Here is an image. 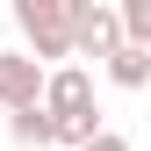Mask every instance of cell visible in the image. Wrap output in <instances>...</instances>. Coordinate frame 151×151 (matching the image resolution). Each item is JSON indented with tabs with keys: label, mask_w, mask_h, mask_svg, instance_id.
<instances>
[{
	"label": "cell",
	"mask_w": 151,
	"mask_h": 151,
	"mask_svg": "<svg viewBox=\"0 0 151 151\" xmlns=\"http://www.w3.org/2000/svg\"><path fill=\"white\" fill-rule=\"evenodd\" d=\"M72 14H79V0H14V29L29 36V58L43 65L72 58Z\"/></svg>",
	"instance_id": "1"
},
{
	"label": "cell",
	"mask_w": 151,
	"mask_h": 151,
	"mask_svg": "<svg viewBox=\"0 0 151 151\" xmlns=\"http://www.w3.org/2000/svg\"><path fill=\"white\" fill-rule=\"evenodd\" d=\"M115 43H122V14L108 0H79V14H72V58H108Z\"/></svg>",
	"instance_id": "2"
},
{
	"label": "cell",
	"mask_w": 151,
	"mask_h": 151,
	"mask_svg": "<svg viewBox=\"0 0 151 151\" xmlns=\"http://www.w3.org/2000/svg\"><path fill=\"white\" fill-rule=\"evenodd\" d=\"M22 101H43V58L0 50V108H22Z\"/></svg>",
	"instance_id": "3"
},
{
	"label": "cell",
	"mask_w": 151,
	"mask_h": 151,
	"mask_svg": "<svg viewBox=\"0 0 151 151\" xmlns=\"http://www.w3.org/2000/svg\"><path fill=\"white\" fill-rule=\"evenodd\" d=\"M108 79H115V86H129V93H137V86H151V43H129V36H122V43L115 50H108Z\"/></svg>",
	"instance_id": "4"
},
{
	"label": "cell",
	"mask_w": 151,
	"mask_h": 151,
	"mask_svg": "<svg viewBox=\"0 0 151 151\" xmlns=\"http://www.w3.org/2000/svg\"><path fill=\"white\" fill-rule=\"evenodd\" d=\"M93 101V79L79 65H58V72H43V108H86Z\"/></svg>",
	"instance_id": "5"
},
{
	"label": "cell",
	"mask_w": 151,
	"mask_h": 151,
	"mask_svg": "<svg viewBox=\"0 0 151 151\" xmlns=\"http://www.w3.org/2000/svg\"><path fill=\"white\" fill-rule=\"evenodd\" d=\"M7 137L22 144V151H43V144H50V108H43V101H22V108H7Z\"/></svg>",
	"instance_id": "6"
},
{
	"label": "cell",
	"mask_w": 151,
	"mask_h": 151,
	"mask_svg": "<svg viewBox=\"0 0 151 151\" xmlns=\"http://www.w3.org/2000/svg\"><path fill=\"white\" fill-rule=\"evenodd\" d=\"M93 129H101V108H93V101H86V108H50V144L72 151V144H86Z\"/></svg>",
	"instance_id": "7"
},
{
	"label": "cell",
	"mask_w": 151,
	"mask_h": 151,
	"mask_svg": "<svg viewBox=\"0 0 151 151\" xmlns=\"http://www.w3.org/2000/svg\"><path fill=\"white\" fill-rule=\"evenodd\" d=\"M115 14H122L129 43H151V0H115Z\"/></svg>",
	"instance_id": "8"
},
{
	"label": "cell",
	"mask_w": 151,
	"mask_h": 151,
	"mask_svg": "<svg viewBox=\"0 0 151 151\" xmlns=\"http://www.w3.org/2000/svg\"><path fill=\"white\" fill-rule=\"evenodd\" d=\"M72 151H129V137H122V129H108V122H101V129H93L86 144H72Z\"/></svg>",
	"instance_id": "9"
}]
</instances>
